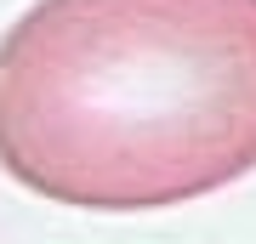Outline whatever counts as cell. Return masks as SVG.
Wrapping results in <instances>:
<instances>
[{
    "instance_id": "cell-1",
    "label": "cell",
    "mask_w": 256,
    "mask_h": 244,
    "mask_svg": "<svg viewBox=\"0 0 256 244\" xmlns=\"http://www.w3.org/2000/svg\"><path fill=\"white\" fill-rule=\"evenodd\" d=\"M0 171L102 216L256 171V0H34L0 34Z\"/></svg>"
}]
</instances>
